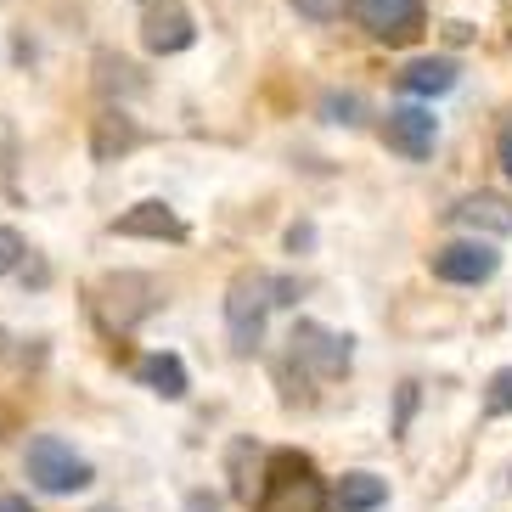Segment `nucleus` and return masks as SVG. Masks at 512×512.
I'll return each instance as SVG.
<instances>
[{
  "label": "nucleus",
  "instance_id": "nucleus-1",
  "mask_svg": "<svg viewBox=\"0 0 512 512\" xmlns=\"http://www.w3.org/2000/svg\"><path fill=\"white\" fill-rule=\"evenodd\" d=\"M254 512H332V490L321 484L316 462L299 451H271L259 473V496H248Z\"/></svg>",
  "mask_w": 512,
  "mask_h": 512
},
{
  "label": "nucleus",
  "instance_id": "nucleus-2",
  "mask_svg": "<svg viewBox=\"0 0 512 512\" xmlns=\"http://www.w3.org/2000/svg\"><path fill=\"white\" fill-rule=\"evenodd\" d=\"M293 299V282H276V276L265 271H242L237 282L226 287V327H231V344L248 355V349H259V338H265V316H271L276 304Z\"/></svg>",
  "mask_w": 512,
  "mask_h": 512
},
{
  "label": "nucleus",
  "instance_id": "nucleus-3",
  "mask_svg": "<svg viewBox=\"0 0 512 512\" xmlns=\"http://www.w3.org/2000/svg\"><path fill=\"white\" fill-rule=\"evenodd\" d=\"M23 467H29V484L46 490V496H74V490H85V484L96 479L91 462L57 434H34L29 451H23Z\"/></svg>",
  "mask_w": 512,
  "mask_h": 512
},
{
  "label": "nucleus",
  "instance_id": "nucleus-4",
  "mask_svg": "<svg viewBox=\"0 0 512 512\" xmlns=\"http://www.w3.org/2000/svg\"><path fill=\"white\" fill-rule=\"evenodd\" d=\"M91 299H96V316H102L107 327L130 332L141 316H152V310H158L164 287L152 282V276H141V271H119V276H102V282L91 287Z\"/></svg>",
  "mask_w": 512,
  "mask_h": 512
},
{
  "label": "nucleus",
  "instance_id": "nucleus-5",
  "mask_svg": "<svg viewBox=\"0 0 512 512\" xmlns=\"http://www.w3.org/2000/svg\"><path fill=\"white\" fill-rule=\"evenodd\" d=\"M287 344H293L287 355H293L310 377H321V383H332V377L349 372V338L344 332H327V327H316V321H299Z\"/></svg>",
  "mask_w": 512,
  "mask_h": 512
},
{
  "label": "nucleus",
  "instance_id": "nucleus-6",
  "mask_svg": "<svg viewBox=\"0 0 512 512\" xmlns=\"http://www.w3.org/2000/svg\"><path fill=\"white\" fill-rule=\"evenodd\" d=\"M422 6H428V0H349V17H355L372 40L400 46V40H411V34L422 29Z\"/></svg>",
  "mask_w": 512,
  "mask_h": 512
},
{
  "label": "nucleus",
  "instance_id": "nucleus-7",
  "mask_svg": "<svg viewBox=\"0 0 512 512\" xmlns=\"http://www.w3.org/2000/svg\"><path fill=\"white\" fill-rule=\"evenodd\" d=\"M496 265H501V254H496V248H490L484 237L445 242V248L434 254V276H439V282H456V287L490 282V276H496Z\"/></svg>",
  "mask_w": 512,
  "mask_h": 512
},
{
  "label": "nucleus",
  "instance_id": "nucleus-8",
  "mask_svg": "<svg viewBox=\"0 0 512 512\" xmlns=\"http://www.w3.org/2000/svg\"><path fill=\"white\" fill-rule=\"evenodd\" d=\"M383 141H389L394 152H406V158H428L439 141V119H434V107H394L389 119H383Z\"/></svg>",
  "mask_w": 512,
  "mask_h": 512
},
{
  "label": "nucleus",
  "instance_id": "nucleus-9",
  "mask_svg": "<svg viewBox=\"0 0 512 512\" xmlns=\"http://www.w3.org/2000/svg\"><path fill=\"white\" fill-rule=\"evenodd\" d=\"M192 40H197V23L181 0H164V6H152V12L141 17V46L158 51V57H175V51H186Z\"/></svg>",
  "mask_w": 512,
  "mask_h": 512
},
{
  "label": "nucleus",
  "instance_id": "nucleus-10",
  "mask_svg": "<svg viewBox=\"0 0 512 512\" xmlns=\"http://www.w3.org/2000/svg\"><path fill=\"white\" fill-rule=\"evenodd\" d=\"M113 237H152V242H186V220L169 203H158V197H147V203H136V209H124L119 220H113Z\"/></svg>",
  "mask_w": 512,
  "mask_h": 512
},
{
  "label": "nucleus",
  "instance_id": "nucleus-11",
  "mask_svg": "<svg viewBox=\"0 0 512 512\" xmlns=\"http://www.w3.org/2000/svg\"><path fill=\"white\" fill-rule=\"evenodd\" d=\"M456 226H467L473 237H512V197L501 192H473L451 209Z\"/></svg>",
  "mask_w": 512,
  "mask_h": 512
},
{
  "label": "nucleus",
  "instance_id": "nucleus-12",
  "mask_svg": "<svg viewBox=\"0 0 512 512\" xmlns=\"http://www.w3.org/2000/svg\"><path fill=\"white\" fill-rule=\"evenodd\" d=\"M383 501H389V484L377 473H344L332 484V512H377Z\"/></svg>",
  "mask_w": 512,
  "mask_h": 512
},
{
  "label": "nucleus",
  "instance_id": "nucleus-13",
  "mask_svg": "<svg viewBox=\"0 0 512 512\" xmlns=\"http://www.w3.org/2000/svg\"><path fill=\"white\" fill-rule=\"evenodd\" d=\"M400 91H406V96H445V91H456V62L451 57H417V62H406Z\"/></svg>",
  "mask_w": 512,
  "mask_h": 512
},
{
  "label": "nucleus",
  "instance_id": "nucleus-14",
  "mask_svg": "<svg viewBox=\"0 0 512 512\" xmlns=\"http://www.w3.org/2000/svg\"><path fill=\"white\" fill-rule=\"evenodd\" d=\"M136 377L147 383L152 394H164V400H181V394L192 389V377H186L181 355H147V361L136 366Z\"/></svg>",
  "mask_w": 512,
  "mask_h": 512
},
{
  "label": "nucleus",
  "instance_id": "nucleus-15",
  "mask_svg": "<svg viewBox=\"0 0 512 512\" xmlns=\"http://www.w3.org/2000/svg\"><path fill=\"white\" fill-rule=\"evenodd\" d=\"M141 141V130H136V119H130V113H102V119H96V158H119V152H130Z\"/></svg>",
  "mask_w": 512,
  "mask_h": 512
},
{
  "label": "nucleus",
  "instance_id": "nucleus-16",
  "mask_svg": "<svg viewBox=\"0 0 512 512\" xmlns=\"http://www.w3.org/2000/svg\"><path fill=\"white\" fill-rule=\"evenodd\" d=\"M484 417H512V366H501L484 383Z\"/></svg>",
  "mask_w": 512,
  "mask_h": 512
},
{
  "label": "nucleus",
  "instance_id": "nucleus-17",
  "mask_svg": "<svg viewBox=\"0 0 512 512\" xmlns=\"http://www.w3.org/2000/svg\"><path fill=\"white\" fill-rule=\"evenodd\" d=\"M321 113H327V124H355V113H361V96H338V91H332L327 102H321Z\"/></svg>",
  "mask_w": 512,
  "mask_h": 512
},
{
  "label": "nucleus",
  "instance_id": "nucleus-18",
  "mask_svg": "<svg viewBox=\"0 0 512 512\" xmlns=\"http://www.w3.org/2000/svg\"><path fill=\"white\" fill-rule=\"evenodd\" d=\"M17 259H23V237L0 226V276H6V271H17Z\"/></svg>",
  "mask_w": 512,
  "mask_h": 512
},
{
  "label": "nucleus",
  "instance_id": "nucleus-19",
  "mask_svg": "<svg viewBox=\"0 0 512 512\" xmlns=\"http://www.w3.org/2000/svg\"><path fill=\"white\" fill-rule=\"evenodd\" d=\"M293 12H304V17H316V23H327V17L338 12V0H293Z\"/></svg>",
  "mask_w": 512,
  "mask_h": 512
},
{
  "label": "nucleus",
  "instance_id": "nucleus-20",
  "mask_svg": "<svg viewBox=\"0 0 512 512\" xmlns=\"http://www.w3.org/2000/svg\"><path fill=\"white\" fill-rule=\"evenodd\" d=\"M496 158H501V169H507V175H512V124H507V130H501V141H496Z\"/></svg>",
  "mask_w": 512,
  "mask_h": 512
},
{
  "label": "nucleus",
  "instance_id": "nucleus-21",
  "mask_svg": "<svg viewBox=\"0 0 512 512\" xmlns=\"http://www.w3.org/2000/svg\"><path fill=\"white\" fill-rule=\"evenodd\" d=\"M186 512H220V501H214V496H203V490H197V496L186 501Z\"/></svg>",
  "mask_w": 512,
  "mask_h": 512
},
{
  "label": "nucleus",
  "instance_id": "nucleus-22",
  "mask_svg": "<svg viewBox=\"0 0 512 512\" xmlns=\"http://www.w3.org/2000/svg\"><path fill=\"white\" fill-rule=\"evenodd\" d=\"M0 512H34L23 496H0Z\"/></svg>",
  "mask_w": 512,
  "mask_h": 512
}]
</instances>
